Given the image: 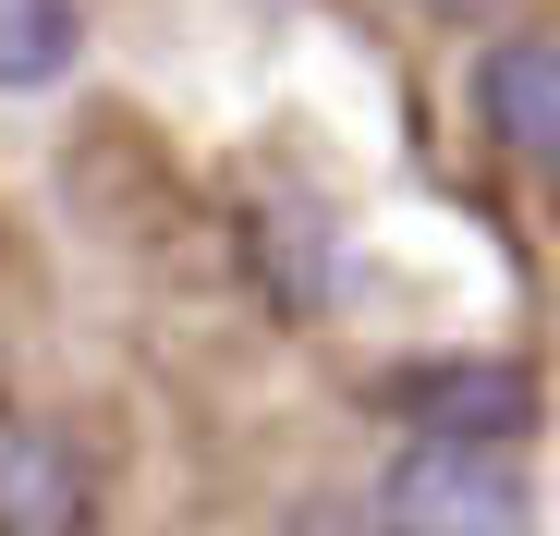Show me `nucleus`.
I'll use <instances>...</instances> for the list:
<instances>
[{"instance_id":"nucleus-2","label":"nucleus","mask_w":560,"mask_h":536,"mask_svg":"<svg viewBox=\"0 0 560 536\" xmlns=\"http://www.w3.org/2000/svg\"><path fill=\"white\" fill-rule=\"evenodd\" d=\"M98 512V464L61 415L0 403V536H85Z\"/></svg>"},{"instance_id":"nucleus-3","label":"nucleus","mask_w":560,"mask_h":536,"mask_svg":"<svg viewBox=\"0 0 560 536\" xmlns=\"http://www.w3.org/2000/svg\"><path fill=\"white\" fill-rule=\"evenodd\" d=\"M476 123H488L500 159L560 184V25H512V37L476 49Z\"/></svg>"},{"instance_id":"nucleus-6","label":"nucleus","mask_w":560,"mask_h":536,"mask_svg":"<svg viewBox=\"0 0 560 536\" xmlns=\"http://www.w3.org/2000/svg\"><path fill=\"white\" fill-rule=\"evenodd\" d=\"M280 536H390V524L353 512V500H305V512H280Z\"/></svg>"},{"instance_id":"nucleus-1","label":"nucleus","mask_w":560,"mask_h":536,"mask_svg":"<svg viewBox=\"0 0 560 536\" xmlns=\"http://www.w3.org/2000/svg\"><path fill=\"white\" fill-rule=\"evenodd\" d=\"M390 536H536V488L512 452H476V439H415L378 488Z\"/></svg>"},{"instance_id":"nucleus-4","label":"nucleus","mask_w":560,"mask_h":536,"mask_svg":"<svg viewBox=\"0 0 560 536\" xmlns=\"http://www.w3.org/2000/svg\"><path fill=\"white\" fill-rule=\"evenodd\" d=\"M402 427L415 439H476V452H512L536 427V378L512 353H439V366L402 378Z\"/></svg>"},{"instance_id":"nucleus-5","label":"nucleus","mask_w":560,"mask_h":536,"mask_svg":"<svg viewBox=\"0 0 560 536\" xmlns=\"http://www.w3.org/2000/svg\"><path fill=\"white\" fill-rule=\"evenodd\" d=\"M85 61V0H0V98H49Z\"/></svg>"},{"instance_id":"nucleus-7","label":"nucleus","mask_w":560,"mask_h":536,"mask_svg":"<svg viewBox=\"0 0 560 536\" xmlns=\"http://www.w3.org/2000/svg\"><path fill=\"white\" fill-rule=\"evenodd\" d=\"M415 13H488V0H415Z\"/></svg>"}]
</instances>
